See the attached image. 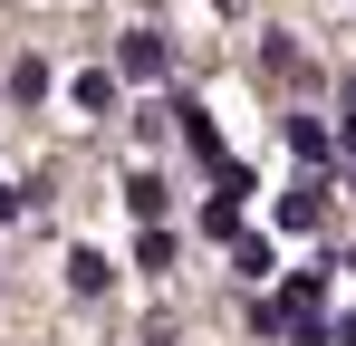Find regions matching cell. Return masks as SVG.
Masks as SVG:
<instances>
[{
	"mask_svg": "<svg viewBox=\"0 0 356 346\" xmlns=\"http://www.w3.org/2000/svg\"><path fill=\"white\" fill-rule=\"evenodd\" d=\"M164 115H174V135H183V145H193V154H202V164H212V173L232 164V154H222V135H212V106H202V97H174V106H164Z\"/></svg>",
	"mask_w": 356,
	"mask_h": 346,
	"instance_id": "cell-1",
	"label": "cell"
},
{
	"mask_svg": "<svg viewBox=\"0 0 356 346\" xmlns=\"http://www.w3.org/2000/svg\"><path fill=\"white\" fill-rule=\"evenodd\" d=\"M164 202H174V192H164V173H125V212H135L145 231H164Z\"/></svg>",
	"mask_w": 356,
	"mask_h": 346,
	"instance_id": "cell-2",
	"label": "cell"
},
{
	"mask_svg": "<svg viewBox=\"0 0 356 346\" xmlns=\"http://www.w3.org/2000/svg\"><path fill=\"white\" fill-rule=\"evenodd\" d=\"M280 222H289V231H318V222H327V183H289V192H280Z\"/></svg>",
	"mask_w": 356,
	"mask_h": 346,
	"instance_id": "cell-3",
	"label": "cell"
},
{
	"mask_svg": "<svg viewBox=\"0 0 356 346\" xmlns=\"http://www.w3.org/2000/svg\"><path fill=\"white\" fill-rule=\"evenodd\" d=\"M125 77H164V29H135L125 39Z\"/></svg>",
	"mask_w": 356,
	"mask_h": 346,
	"instance_id": "cell-4",
	"label": "cell"
},
{
	"mask_svg": "<svg viewBox=\"0 0 356 346\" xmlns=\"http://www.w3.org/2000/svg\"><path fill=\"white\" fill-rule=\"evenodd\" d=\"M106 279H116V270H106V250H67V288H77V298H97Z\"/></svg>",
	"mask_w": 356,
	"mask_h": 346,
	"instance_id": "cell-5",
	"label": "cell"
},
{
	"mask_svg": "<svg viewBox=\"0 0 356 346\" xmlns=\"http://www.w3.org/2000/svg\"><path fill=\"white\" fill-rule=\"evenodd\" d=\"M289 145H298V164H327V154H337V145H327V125H318V115H289Z\"/></svg>",
	"mask_w": 356,
	"mask_h": 346,
	"instance_id": "cell-6",
	"label": "cell"
},
{
	"mask_svg": "<svg viewBox=\"0 0 356 346\" xmlns=\"http://www.w3.org/2000/svg\"><path fill=\"white\" fill-rule=\"evenodd\" d=\"M77 106H87V115H116V77L87 67V77H77Z\"/></svg>",
	"mask_w": 356,
	"mask_h": 346,
	"instance_id": "cell-7",
	"label": "cell"
},
{
	"mask_svg": "<svg viewBox=\"0 0 356 346\" xmlns=\"http://www.w3.org/2000/svg\"><path fill=\"white\" fill-rule=\"evenodd\" d=\"M202 231L232 240V231H241V192H212V202H202Z\"/></svg>",
	"mask_w": 356,
	"mask_h": 346,
	"instance_id": "cell-8",
	"label": "cell"
},
{
	"mask_svg": "<svg viewBox=\"0 0 356 346\" xmlns=\"http://www.w3.org/2000/svg\"><path fill=\"white\" fill-rule=\"evenodd\" d=\"M10 97H19V106H39V97H49V67H39V58H19V67H10Z\"/></svg>",
	"mask_w": 356,
	"mask_h": 346,
	"instance_id": "cell-9",
	"label": "cell"
},
{
	"mask_svg": "<svg viewBox=\"0 0 356 346\" xmlns=\"http://www.w3.org/2000/svg\"><path fill=\"white\" fill-rule=\"evenodd\" d=\"M232 270H241V279H250V288H260V279H270V270H280V260H270V240H241V250H232Z\"/></svg>",
	"mask_w": 356,
	"mask_h": 346,
	"instance_id": "cell-10",
	"label": "cell"
},
{
	"mask_svg": "<svg viewBox=\"0 0 356 346\" xmlns=\"http://www.w3.org/2000/svg\"><path fill=\"white\" fill-rule=\"evenodd\" d=\"M174 250H183L174 231H145V240H135V260H145V270H174Z\"/></svg>",
	"mask_w": 356,
	"mask_h": 346,
	"instance_id": "cell-11",
	"label": "cell"
},
{
	"mask_svg": "<svg viewBox=\"0 0 356 346\" xmlns=\"http://www.w3.org/2000/svg\"><path fill=\"white\" fill-rule=\"evenodd\" d=\"M212 10H222V19H241V10H250V0H212Z\"/></svg>",
	"mask_w": 356,
	"mask_h": 346,
	"instance_id": "cell-12",
	"label": "cell"
}]
</instances>
